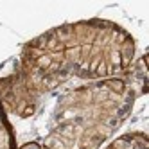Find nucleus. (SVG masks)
I'll return each instance as SVG.
<instances>
[{"instance_id":"1","label":"nucleus","mask_w":149,"mask_h":149,"mask_svg":"<svg viewBox=\"0 0 149 149\" xmlns=\"http://www.w3.org/2000/svg\"><path fill=\"white\" fill-rule=\"evenodd\" d=\"M104 90H108L111 93H117V95H122L126 92V83L122 79H117V77H111V79H106L104 84H102Z\"/></svg>"},{"instance_id":"2","label":"nucleus","mask_w":149,"mask_h":149,"mask_svg":"<svg viewBox=\"0 0 149 149\" xmlns=\"http://www.w3.org/2000/svg\"><path fill=\"white\" fill-rule=\"evenodd\" d=\"M22 149H41V147H40L38 144H25Z\"/></svg>"},{"instance_id":"3","label":"nucleus","mask_w":149,"mask_h":149,"mask_svg":"<svg viewBox=\"0 0 149 149\" xmlns=\"http://www.w3.org/2000/svg\"><path fill=\"white\" fill-rule=\"evenodd\" d=\"M72 149H83V147H72Z\"/></svg>"},{"instance_id":"4","label":"nucleus","mask_w":149,"mask_h":149,"mask_svg":"<svg viewBox=\"0 0 149 149\" xmlns=\"http://www.w3.org/2000/svg\"><path fill=\"white\" fill-rule=\"evenodd\" d=\"M47 149H49V147H47Z\"/></svg>"}]
</instances>
